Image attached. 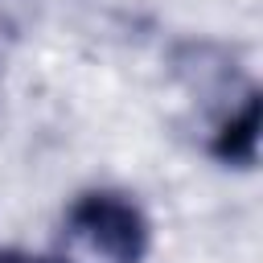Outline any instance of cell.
<instances>
[{
    "label": "cell",
    "instance_id": "6da1fadb",
    "mask_svg": "<svg viewBox=\"0 0 263 263\" xmlns=\"http://www.w3.org/2000/svg\"><path fill=\"white\" fill-rule=\"evenodd\" d=\"M148 251L144 210L115 189H90L74 197L62 218L53 263H140Z\"/></svg>",
    "mask_w": 263,
    "mask_h": 263
},
{
    "label": "cell",
    "instance_id": "7a4b0ae2",
    "mask_svg": "<svg viewBox=\"0 0 263 263\" xmlns=\"http://www.w3.org/2000/svg\"><path fill=\"white\" fill-rule=\"evenodd\" d=\"M255 123H259V99L251 90L238 119H230L222 127V136L214 140V152L222 160H230V164H255Z\"/></svg>",
    "mask_w": 263,
    "mask_h": 263
},
{
    "label": "cell",
    "instance_id": "3957f363",
    "mask_svg": "<svg viewBox=\"0 0 263 263\" xmlns=\"http://www.w3.org/2000/svg\"><path fill=\"white\" fill-rule=\"evenodd\" d=\"M0 263H53V259H41L29 251H0Z\"/></svg>",
    "mask_w": 263,
    "mask_h": 263
}]
</instances>
